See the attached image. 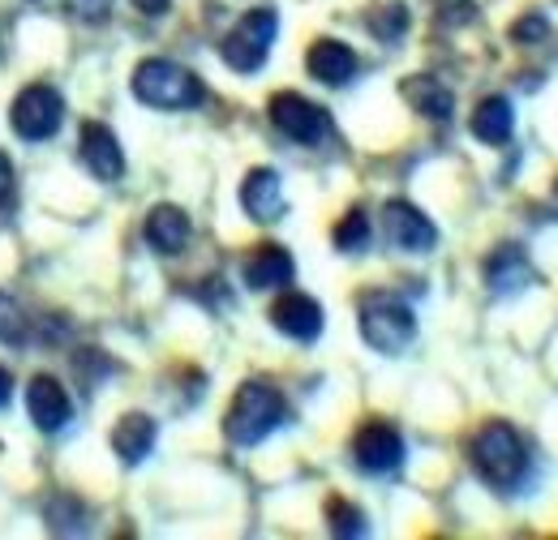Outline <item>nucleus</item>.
Instances as JSON below:
<instances>
[{"mask_svg": "<svg viewBox=\"0 0 558 540\" xmlns=\"http://www.w3.org/2000/svg\"><path fill=\"white\" fill-rule=\"evenodd\" d=\"M473 468L494 489H515L529 476V446L507 420H489L473 438Z\"/></svg>", "mask_w": 558, "mask_h": 540, "instance_id": "nucleus-1", "label": "nucleus"}, {"mask_svg": "<svg viewBox=\"0 0 558 540\" xmlns=\"http://www.w3.org/2000/svg\"><path fill=\"white\" fill-rule=\"evenodd\" d=\"M26 412H31V420L44 433H61L73 420V404L70 395H65V386L57 378H48V373L31 378V386H26Z\"/></svg>", "mask_w": 558, "mask_h": 540, "instance_id": "nucleus-12", "label": "nucleus"}, {"mask_svg": "<svg viewBox=\"0 0 558 540\" xmlns=\"http://www.w3.org/2000/svg\"><path fill=\"white\" fill-rule=\"evenodd\" d=\"M555 194H558V189H555Z\"/></svg>", "mask_w": 558, "mask_h": 540, "instance_id": "nucleus-31", "label": "nucleus"}, {"mask_svg": "<svg viewBox=\"0 0 558 540\" xmlns=\"http://www.w3.org/2000/svg\"><path fill=\"white\" fill-rule=\"evenodd\" d=\"M283 425V395L271 382H245L223 416V433L236 446H258Z\"/></svg>", "mask_w": 558, "mask_h": 540, "instance_id": "nucleus-2", "label": "nucleus"}, {"mask_svg": "<svg viewBox=\"0 0 558 540\" xmlns=\"http://www.w3.org/2000/svg\"><path fill=\"white\" fill-rule=\"evenodd\" d=\"M369 30H374L378 39H387V44L400 39V35L409 30V9H404V4H383V9L369 17Z\"/></svg>", "mask_w": 558, "mask_h": 540, "instance_id": "nucleus-23", "label": "nucleus"}, {"mask_svg": "<svg viewBox=\"0 0 558 540\" xmlns=\"http://www.w3.org/2000/svg\"><path fill=\"white\" fill-rule=\"evenodd\" d=\"M134 95L146 108H163V112H185L207 99L198 73H190L177 61H163V57H150L134 69Z\"/></svg>", "mask_w": 558, "mask_h": 540, "instance_id": "nucleus-3", "label": "nucleus"}, {"mask_svg": "<svg viewBox=\"0 0 558 540\" xmlns=\"http://www.w3.org/2000/svg\"><path fill=\"white\" fill-rule=\"evenodd\" d=\"M546 35H550V22H546V13H529V17H520V22L511 26V39H515V44H524V48H533V44H546Z\"/></svg>", "mask_w": 558, "mask_h": 540, "instance_id": "nucleus-26", "label": "nucleus"}, {"mask_svg": "<svg viewBox=\"0 0 558 540\" xmlns=\"http://www.w3.org/2000/svg\"><path fill=\"white\" fill-rule=\"evenodd\" d=\"M65 4H70V13L77 22H90V26L112 17V0H65Z\"/></svg>", "mask_w": 558, "mask_h": 540, "instance_id": "nucleus-27", "label": "nucleus"}, {"mask_svg": "<svg viewBox=\"0 0 558 540\" xmlns=\"http://www.w3.org/2000/svg\"><path fill=\"white\" fill-rule=\"evenodd\" d=\"M279 35V13L276 9H250L219 44V57L223 65L236 69V73H258L271 57V44Z\"/></svg>", "mask_w": 558, "mask_h": 540, "instance_id": "nucleus-5", "label": "nucleus"}, {"mask_svg": "<svg viewBox=\"0 0 558 540\" xmlns=\"http://www.w3.org/2000/svg\"><path fill=\"white\" fill-rule=\"evenodd\" d=\"M9 194H13V163L0 155V202H9Z\"/></svg>", "mask_w": 558, "mask_h": 540, "instance_id": "nucleus-29", "label": "nucleus"}, {"mask_svg": "<svg viewBox=\"0 0 558 540\" xmlns=\"http://www.w3.org/2000/svg\"><path fill=\"white\" fill-rule=\"evenodd\" d=\"M241 206H245V214L250 219H258V223H276L283 219V181H279L276 168H254L250 176H245V185H241Z\"/></svg>", "mask_w": 558, "mask_h": 540, "instance_id": "nucleus-14", "label": "nucleus"}, {"mask_svg": "<svg viewBox=\"0 0 558 540\" xmlns=\"http://www.w3.org/2000/svg\"><path fill=\"white\" fill-rule=\"evenodd\" d=\"M292 258H288V249H279V245H258L254 254H250V262H245V287H254V292H279V287H288L292 283Z\"/></svg>", "mask_w": 558, "mask_h": 540, "instance_id": "nucleus-17", "label": "nucleus"}, {"mask_svg": "<svg viewBox=\"0 0 558 540\" xmlns=\"http://www.w3.org/2000/svg\"><path fill=\"white\" fill-rule=\"evenodd\" d=\"M13 400V378H9V369H0V407H9Z\"/></svg>", "mask_w": 558, "mask_h": 540, "instance_id": "nucleus-30", "label": "nucleus"}, {"mask_svg": "<svg viewBox=\"0 0 558 540\" xmlns=\"http://www.w3.org/2000/svg\"><path fill=\"white\" fill-rule=\"evenodd\" d=\"M469 130L477 142H486V146H502V142H511V130H515V112H511V99H502V95H489L477 103V112H473V121H469Z\"/></svg>", "mask_w": 558, "mask_h": 540, "instance_id": "nucleus-19", "label": "nucleus"}, {"mask_svg": "<svg viewBox=\"0 0 558 540\" xmlns=\"http://www.w3.org/2000/svg\"><path fill=\"white\" fill-rule=\"evenodd\" d=\"M383 228H387V241H391L400 254H429V249L438 245V228H434L413 202H404V198L387 202Z\"/></svg>", "mask_w": 558, "mask_h": 540, "instance_id": "nucleus-9", "label": "nucleus"}, {"mask_svg": "<svg viewBox=\"0 0 558 540\" xmlns=\"http://www.w3.org/2000/svg\"><path fill=\"white\" fill-rule=\"evenodd\" d=\"M352 459H356L361 472H369V476L396 472V468L404 464V438H400L391 425L369 420V425H361L356 438H352Z\"/></svg>", "mask_w": 558, "mask_h": 540, "instance_id": "nucleus-8", "label": "nucleus"}, {"mask_svg": "<svg viewBox=\"0 0 558 540\" xmlns=\"http://www.w3.org/2000/svg\"><path fill=\"white\" fill-rule=\"evenodd\" d=\"M533 262L520 245H498L486 258V283L494 296H520L529 283H533Z\"/></svg>", "mask_w": 558, "mask_h": 540, "instance_id": "nucleus-13", "label": "nucleus"}, {"mask_svg": "<svg viewBox=\"0 0 558 540\" xmlns=\"http://www.w3.org/2000/svg\"><path fill=\"white\" fill-rule=\"evenodd\" d=\"M134 9L146 13V17H163V13L172 9V0H134Z\"/></svg>", "mask_w": 558, "mask_h": 540, "instance_id": "nucleus-28", "label": "nucleus"}, {"mask_svg": "<svg viewBox=\"0 0 558 540\" xmlns=\"http://www.w3.org/2000/svg\"><path fill=\"white\" fill-rule=\"evenodd\" d=\"M26 339V318H22V305L13 296L0 292V343H22Z\"/></svg>", "mask_w": 558, "mask_h": 540, "instance_id": "nucleus-25", "label": "nucleus"}, {"mask_svg": "<svg viewBox=\"0 0 558 540\" xmlns=\"http://www.w3.org/2000/svg\"><path fill=\"white\" fill-rule=\"evenodd\" d=\"M61 121H65V99H61V90H52L44 82L26 86L13 99V108H9V125H13V134L22 137V142H48V137H57Z\"/></svg>", "mask_w": 558, "mask_h": 540, "instance_id": "nucleus-6", "label": "nucleus"}, {"mask_svg": "<svg viewBox=\"0 0 558 540\" xmlns=\"http://www.w3.org/2000/svg\"><path fill=\"white\" fill-rule=\"evenodd\" d=\"M146 245L163 258H177L185 245H190V214L181 206H155L146 214Z\"/></svg>", "mask_w": 558, "mask_h": 540, "instance_id": "nucleus-15", "label": "nucleus"}, {"mask_svg": "<svg viewBox=\"0 0 558 540\" xmlns=\"http://www.w3.org/2000/svg\"><path fill=\"white\" fill-rule=\"evenodd\" d=\"M155 438H159L155 420H150L146 412H130V416H121V425L112 429V451L121 455V464L138 468L142 459L155 451Z\"/></svg>", "mask_w": 558, "mask_h": 540, "instance_id": "nucleus-18", "label": "nucleus"}, {"mask_svg": "<svg viewBox=\"0 0 558 540\" xmlns=\"http://www.w3.org/2000/svg\"><path fill=\"white\" fill-rule=\"evenodd\" d=\"M271 327L296 343H314L323 335V305L305 292H283L271 305Z\"/></svg>", "mask_w": 558, "mask_h": 540, "instance_id": "nucleus-11", "label": "nucleus"}, {"mask_svg": "<svg viewBox=\"0 0 558 540\" xmlns=\"http://www.w3.org/2000/svg\"><path fill=\"white\" fill-rule=\"evenodd\" d=\"M48 528L52 532H86V511H82V502H73L70 493H61L57 502H48Z\"/></svg>", "mask_w": 558, "mask_h": 540, "instance_id": "nucleus-22", "label": "nucleus"}, {"mask_svg": "<svg viewBox=\"0 0 558 540\" xmlns=\"http://www.w3.org/2000/svg\"><path fill=\"white\" fill-rule=\"evenodd\" d=\"M404 99L417 108L425 121H451V112H456V95L442 82L425 77V73L404 82Z\"/></svg>", "mask_w": 558, "mask_h": 540, "instance_id": "nucleus-20", "label": "nucleus"}, {"mask_svg": "<svg viewBox=\"0 0 558 540\" xmlns=\"http://www.w3.org/2000/svg\"><path fill=\"white\" fill-rule=\"evenodd\" d=\"M77 155H82L86 172H90L95 181H104V185L121 181V172H125V155H121V142H117V134H112L108 125H99V121H86V125H82V137H77Z\"/></svg>", "mask_w": 558, "mask_h": 540, "instance_id": "nucleus-10", "label": "nucleus"}, {"mask_svg": "<svg viewBox=\"0 0 558 540\" xmlns=\"http://www.w3.org/2000/svg\"><path fill=\"white\" fill-rule=\"evenodd\" d=\"M305 69L310 77H318L323 86H349L356 77V52L340 39H318L305 57Z\"/></svg>", "mask_w": 558, "mask_h": 540, "instance_id": "nucleus-16", "label": "nucleus"}, {"mask_svg": "<svg viewBox=\"0 0 558 540\" xmlns=\"http://www.w3.org/2000/svg\"><path fill=\"white\" fill-rule=\"evenodd\" d=\"M356 327H361V339L383 356H400L417 339L413 309L391 292H369L356 309Z\"/></svg>", "mask_w": 558, "mask_h": 540, "instance_id": "nucleus-4", "label": "nucleus"}, {"mask_svg": "<svg viewBox=\"0 0 558 540\" xmlns=\"http://www.w3.org/2000/svg\"><path fill=\"white\" fill-rule=\"evenodd\" d=\"M267 112H271V125L296 146H318L331 130L327 112L318 103H310L305 95H296V90H279L276 99L267 103Z\"/></svg>", "mask_w": 558, "mask_h": 540, "instance_id": "nucleus-7", "label": "nucleus"}, {"mask_svg": "<svg viewBox=\"0 0 558 540\" xmlns=\"http://www.w3.org/2000/svg\"><path fill=\"white\" fill-rule=\"evenodd\" d=\"M374 228H369V214L365 210H349L340 223H336V249L340 254H361L369 245Z\"/></svg>", "mask_w": 558, "mask_h": 540, "instance_id": "nucleus-21", "label": "nucleus"}, {"mask_svg": "<svg viewBox=\"0 0 558 540\" xmlns=\"http://www.w3.org/2000/svg\"><path fill=\"white\" fill-rule=\"evenodd\" d=\"M327 519H331V532L336 537H365V515L349 506V502H331L327 506Z\"/></svg>", "mask_w": 558, "mask_h": 540, "instance_id": "nucleus-24", "label": "nucleus"}]
</instances>
